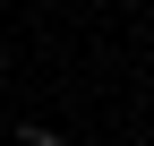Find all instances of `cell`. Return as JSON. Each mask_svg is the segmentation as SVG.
I'll use <instances>...</instances> for the list:
<instances>
[{
	"label": "cell",
	"mask_w": 154,
	"mask_h": 146,
	"mask_svg": "<svg viewBox=\"0 0 154 146\" xmlns=\"http://www.w3.org/2000/svg\"><path fill=\"white\" fill-rule=\"evenodd\" d=\"M17 146H77L69 129H17Z\"/></svg>",
	"instance_id": "obj_1"
},
{
	"label": "cell",
	"mask_w": 154,
	"mask_h": 146,
	"mask_svg": "<svg viewBox=\"0 0 154 146\" xmlns=\"http://www.w3.org/2000/svg\"><path fill=\"white\" fill-rule=\"evenodd\" d=\"M146 9H154V0H146Z\"/></svg>",
	"instance_id": "obj_2"
}]
</instances>
